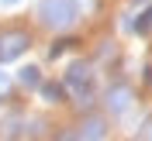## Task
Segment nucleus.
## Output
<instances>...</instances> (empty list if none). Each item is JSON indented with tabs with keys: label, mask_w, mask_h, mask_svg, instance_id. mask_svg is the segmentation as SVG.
Listing matches in <instances>:
<instances>
[{
	"label": "nucleus",
	"mask_w": 152,
	"mask_h": 141,
	"mask_svg": "<svg viewBox=\"0 0 152 141\" xmlns=\"http://www.w3.org/2000/svg\"><path fill=\"white\" fill-rule=\"evenodd\" d=\"M80 17V7L76 0H42L38 4V21L45 28H56V31H69Z\"/></svg>",
	"instance_id": "nucleus-1"
},
{
	"label": "nucleus",
	"mask_w": 152,
	"mask_h": 141,
	"mask_svg": "<svg viewBox=\"0 0 152 141\" xmlns=\"http://www.w3.org/2000/svg\"><path fill=\"white\" fill-rule=\"evenodd\" d=\"M66 86L76 93V103H94V72H90V66L86 62H73L66 72Z\"/></svg>",
	"instance_id": "nucleus-2"
},
{
	"label": "nucleus",
	"mask_w": 152,
	"mask_h": 141,
	"mask_svg": "<svg viewBox=\"0 0 152 141\" xmlns=\"http://www.w3.org/2000/svg\"><path fill=\"white\" fill-rule=\"evenodd\" d=\"M28 45H31V38L24 35V31H10V35H0V62H10V59H18Z\"/></svg>",
	"instance_id": "nucleus-3"
},
{
	"label": "nucleus",
	"mask_w": 152,
	"mask_h": 141,
	"mask_svg": "<svg viewBox=\"0 0 152 141\" xmlns=\"http://www.w3.org/2000/svg\"><path fill=\"white\" fill-rule=\"evenodd\" d=\"M128 107H132V90H128V86L107 90V110H111V114H124Z\"/></svg>",
	"instance_id": "nucleus-4"
},
{
	"label": "nucleus",
	"mask_w": 152,
	"mask_h": 141,
	"mask_svg": "<svg viewBox=\"0 0 152 141\" xmlns=\"http://www.w3.org/2000/svg\"><path fill=\"white\" fill-rule=\"evenodd\" d=\"M18 79H21V86H28V90H38V86H42V69H38V66H24Z\"/></svg>",
	"instance_id": "nucleus-5"
},
{
	"label": "nucleus",
	"mask_w": 152,
	"mask_h": 141,
	"mask_svg": "<svg viewBox=\"0 0 152 141\" xmlns=\"http://www.w3.org/2000/svg\"><path fill=\"white\" fill-rule=\"evenodd\" d=\"M38 90H42V96H45L48 103H59V100L66 96V86H62V83H42Z\"/></svg>",
	"instance_id": "nucleus-6"
},
{
	"label": "nucleus",
	"mask_w": 152,
	"mask_h": 141,
	"mask_svg": "<svg viewBox=\"0 0 152 141\" xmlns=\"http://www.w3.org/2000/svg\"><path fill=\"white\" fill-rule=\"evenodd\" d=\"M76 134H80V138H104V121H97V117H94V121H86Z\"/></svg>",
	"instance_id": "nucleus-7"
},
{
	"label": "nucleus",
	"mask_w": 152,
	"mask_h": 141,
	"mask_svg": "<svg viewBox=\"0 0 152 141\" xmlns=\"http://www.w3.org/2000/svg\"><path fill=\"white\" fill-rule=\"evenodd\" d=\"M132 31H138V35H152V7L138 14V21L132 24Z\"/></svg>",
	"instance_id": "nucleus-8"
},
{
	"label": "nucleus",
	"mask_w": 152,
	"mask_h": 141,
	"mask_svg": "<svg viewBox=\"0 0 152 141\" xmlns=\"http://www.w3.org/2000/svg\"><path fill=\"white\" fill-rule=\"evenodd\" d=\"M69 45H73L69 38H66V41H56V45H52V52H48V55H52V59H59V55H62V52H66Z\"/></svg>",
	"instance_id": "nucleus-9"
},
{
	"label": "nucleus",
	"mask_w": 152,
	"mask_h": 141,
	"mask_svg": "<svg viewBox=\"0 0 152 141\" xmlns=\"http://www.w3.org/2000/svg\"><path fill=\"white\" fill-rule=\"evenodd\" d=\"M7 90H10V76L0 69V96H7Z\"/></svg>",
	"instance_id": "nucleus-10"
},
{
	"label": "nucleus",
	"mask_w": 152,
	"mask_h": 141,
	"mask_svg": "<svg viewBox=\"0 0 152 141\" xmlns=\"http://www.w3.org/2000/svg\"><path fill=\"white\" fill-rule=\"evenodd\" d=\"M14 4H18V0H0V7H14Z\"/></svg>",
	"instance_id": "nucleus-11"
},
{
	"label": "nucleus",
	"mask_w": 152,
	"mask_h": 141,
	"mask_svg": "<svg viewBox=\"0 0 152 141\" xmlns=\"http://www.w3.org/2000/svg\"><path fill=\"white\" fill-rule=\"evenodd\" d=\"M149 134H152V131H149Z\"/></svg>",
	"instance_id": "nucleus-12"
}]
</instances>
